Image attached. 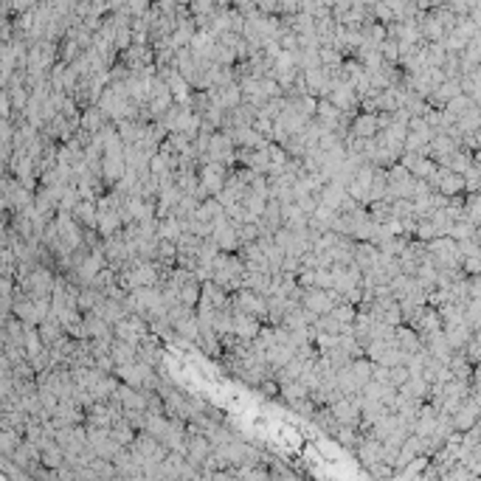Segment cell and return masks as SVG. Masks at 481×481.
<instances>
[{"instance_id": "obj_10", "label": "cell", "mask_w": 481, "mask_h": 481, "mask_svg": "<svg viewBox=\"0 0 481 481\" xmlns=\"http://www.w3.org/2000/svg\"><path fill=\"white\" fill-rule=\"evenodd\" d=\"M259 329H262V323H259L256 318L231 309V335H233V338H239V340H253V338L259 335Z\"/></svg>"}, {"instance_id": "obj_18", "label": "cell", "mask_w": 481, "mask_h": 481, "mask_svg": "<svg viewBox=\"0 0 481 481\" xmlns=\"http://www.w3.org/2000/svg\"><path fill=\"white\" fill-rule=\"evenodd\" d=\"M338 323H343V326H352V321H354V315H357V309L352 307V304H338L332 312H329Z\"/></svg>"}, {"instance_id": "obj_1", "label": "cell", "mask_w": 481, "mask_h": 481, "mask_svg": "<svg viewBox=\"0 0 481 481\" xmlns=\"http://www.w3.org/2000/svg\"><path fill=\"white\" fill-rule=\"evenodd\" d=\"M242 262L236 259V253H217V259L211 262V281L217 287H222L225 293H236L239 281H242Z\"/></svg>"}, {"instance_id": "obj_5", "label": "cell", "mask_w": 481, "mask_h": 481, "mask_svg": "<svg viewBox=\"0 0 481 481\" xmlns=\"http://www.w3.org/2000/svg\"><path fill=\"white\" fill-rule=\"evenodd\" d=\"M115 374L124 380V385H129V388H152L155 385V371L146 366V363H141V360H132V363H127V366H118L115 368Z\"/></svg>"}, {"instance_id": "obj_13", "label": "cell", "mask_w": 481, "mask_h": 481, "mask_svg": "<svg viewBox=\"0 0 481 481\" xmlns=\"http://www.w3.org/2000/svg\"><path fill=\"white\" fill-rule=\"evenodd\" d=\"M475 107H478V104H475V101H470L467 96H456L453 101H447V104L442 107V115L456 127V124H458L470 110H475Z\"/></svg>"}, {"instance_id": "obj_3", "label": "cell", "mask_w": 481, "mask_h": 481, "mask_svg": "<svg viewBox=\"0 0 481 481\" xmlns=\"http://www.w3.org/2000/svg\"><path fill=\"white\" fill-rule=\"evenodd\" d=\"M225 177H228V169L219 163H200L197 166V186L205 197H217L225 186Z\"/></svg>"}, {"instance_id": "obj_17", "label": "cell", "mask_w": 481, "mask_h": 481, "mask_svg": "<svg viewBox=\"0 0 481 481\" xmlns=\"http://www.w3.org/2000/svg\"><path fill=\"white\" fill-rule=\"evenodd\" d=\"M110 360H113V366L118 368V366H127V363H132L135 360V346H127V343H121V340H110ZM113 368V371H115Z\"/></svg>"}, {"instance_id": "obj_12", "label": "cell", "mask_w": 481, "mask_h": 481, "mask_svg": "<svg viewBox=\"0 0 481 481\" xmlns=\"http://www.w3.org/2000/svg\"><path fill=\"white\" fill-rule=\"evenodd\" d=\"M135 360L146 363L149 368H155V366H158V360H163V349H160V343H158V338H155V335H146V338L138 343V349H135Z\"/></svg>"}, {"instance_id": "obj_2", "label": "cell", "mask_w": 481, "mask_h": 481, "mask_svg": "<svg viewBox=\"0 0 481 481\" xmlns=\"http://www.w3.org/2000/svg\"><path fill=\"white\" fill-rule=\"evenodd\" d=\"M338 304H346V301L335 290H301V301H298V307H304L315 318L332 312Z\"/></svg>"}, {"instance_id": "obj_19", "label": "cell", "mask_w": 481, "mask_h": 481, "mask_svg": "<svg viewBox=\"0 0 481 481\" xmlns=\"http://www.w3.org/2000/svg\"><path fill=\"white\" fill-rule=\"evenodd\" d=\"M408 377H411V371H408L405 366H391V368H388V383H391L394 388H402V385L408 383Z\"/></svg>"}, {"instance_id": "obj_9", "label": "cell", "mask_w": 481, "mask_h": 481, "mask_svg": "<svg viewBox=\"0 0 481 481\" xmlns=\"http://www.w3.org/2000/svg\"><path fill=\"white\" fill-rule=\"evenodd\" d=\"M205 93H208L211 107H217V110H222V113H228V110H233L236 104H242V96H239V84H236V82H231V84H225V87H211V90H205Z\"/></svg>"}, {"instance_id": "obj_14", "label": "cell", "mask_w": 481, "mask_h": 481, "mask_svg": "<svg viewBox=\"0 0 481 481\" xmlns=\"http://www.w3.org/2000/svg\"><path fill=\"white\" fill-rule=\"evenodd\" d=\"M394 343H397V349H399L405 357H411V354L422 352L419 338H416V335H413V329H408V326H397V329H394Z\"/></svg>"}, {"instance_id": "obj_7", "label": "cell", "mask_w": 481, "mask_h": 481, "mask_svg": "<svg viewBox=\"0 0 481 481\" xmlns=\"http://www.w3.org/2000/svg\"><path fill=\"white\" fill-rule=\"evenodd\" d=\"M371 174H374V166H360L357 172H354V177L349 180V186H346V194H349V200H354L357 205H368V191H371Z\"/></svg>"}, {"instance_id": "obj_8", "label": "cell", "mask_w": 481, "mask_h": 481, "mask_svg": "<svg viewBox=\"0 0 481 481\" xmlns=\"http://www.w3.org/2000/svg\"><path fill=\"white\" fill-rule=\"evenodd\" d=\"M430 188L436 191V194H442V197H458L461 191H464V177L461 174H456V172H450V169H442L439 166V172H436V177H433V183H430Z\"/></svg>"}, {"instance_id": "obj_4", "label": "cell", "mask_w": 481, "mask_h": 481, "mask_svg": "<svg viewBox=\"0 0 481 481\" xmlns=\"http://www.w3.org/2000/svg\"><path fill=\"white\" fill-rule=\"evenodd\" d=\"M231 309L233 312H242V315H250L256 318L259 323L267 321V307H264V298L250 293V290H236L231 293Z\"/></svg>"}, {"instance_id": "obj_11", "label": "cell", "mask_w": 481, "mask_h": 481, "mask_svg": "<svg viewBox=\"0 0 481 481\" xmlns=\"http://www.w3.org/2000/svg\"><path fill=\"white\" fill-rule=\"evenodd\" d=\"M377 259H380V250H377L371 242H357V245H354L352 264L360 270V276H363V273H368V270L377 264Z\"/></svg>"}, {"instance_id": "obj_20", "label": "cell", "mask_w": 481, "mask_h": 481, "mask_svg": "<svg viewBox=\"0 0 481 481\" xmlns=\"http://www.w3.org/2000/svg\"><path fill=\"white\" fill-rule=\"evenodd\" d=\"M191 456H194V458H203V456H205V442L194 439V442H191Z\"/></svg>"}, {"instance_id": "obj_6", "label": "cell", "mask_w": 481, "mask_h": 481, "mask_svg": "<svg viewBox=\"0 0 481 481\" xmlns=\"http://www.w3.org/2000/svg\"><path fill=\"white\" fill-rule=\"evenodd\" d=\"M146 335H149L146 321L138 318V315H127L121 323L113 326V338L121 340V343H127V346H135V349H138V343H141Z\"/></svg>"}, {"instance_id": "obj_15", "label": "cell", "mask_w": 481, "mask_h": 481, "mask_svg": "<svg viewBox=\"0 0 481 481\" xmlns=\"http://www.w3.org/2000/svg\"><path fill=\"white\" fill-rule=\"evenodd\" d=\"M113 397H115V402H121L127 411H143V408H146V397H143L141 391L129 388V385H118Z\"/></svg>"}, {"instance_id": "obj_16", "label": "cell", "mask_w": 481, "mask_h": 481, "mask_svg": "<svg viewBox=\"0 0 481 481\" xmlns=\"http://www.w3.org/2000/svg\"><path fill=\"white\" fill-rule=\"evenodd\" d=\"M281 228H287V231H304L307 228V214L295 203L281 205Z\"/></svg>"}]
</instances>
